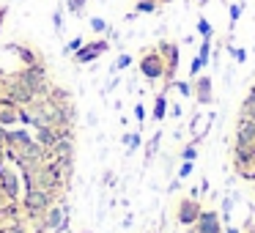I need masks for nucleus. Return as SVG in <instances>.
I'll use <instances>...</instances> for the list:
<instances>
[{
    "label": "nucleus",
    "mask_w": 255,
    "mask_h": 233,
    "mask_svg": "<svg viewBox=\"0 0 255 233\" xmlns=\"http://www.w3.org/2000/svg\"><path fill=\"white\" fill-rule=\"evenodd\" d=\"M19 126H33V113L28 107H19Z\"/></svg>",
    "instance_id": "obj_29"
},
{
    "label": "nucleus",
    "mask_w": 255,
    "mask_h": 233,
    "mask_svg": "<svg viewBox=\"0 0 255 233\" xmlns=\"http://www.w3.org/2000/svg\"><path fill=\"white\" fill-rule=\"evenodd\" d=\"M17 123H19V105H14L6 96H0V126L11 129Z\"/></svg>",
    "instance_id": "obj_12"
},
{
    "label": "nucleus",
    "mask_w": 255,
    "mask_h": 233,
    "mask_svg": "<svg viewBox=\"0 0 255 233\" xmlns=\"http://www.w3.org/2000/svg\"><path fill=\"white\" fill-rule=\"evenodd\" d=\"M247 233H255V225H247Z\"/></svg>",
    "instance_id": "obj_44"
},
{
    "label": "nucleus",
    "mask_w": 255,
    "mask_h": 233,
    "mask_svg": "<svg viewBox=\"0 0 255 233\" xmlns=\"http://www.w3.org/2000/svg\"><path fill=\"white\" fill-rule=\"evenodd\" d=\"M203 69H206V66H203V63H200V58H195V61H192V66H189V77L195 80V77H198L200 72H203Z\"/></svg>",
    "instance_id": "obj_33"
},
{
    "label": "nucleus",
    "mask_w": 255,
    "mask_h": 233,
    "mask_svg": "<svg viewBox=\"0 0 255 233\" xmlns=\"http://www.w3.org/2000/svg\"><path fill=\"white\" fill-rule=\"evenodd\" d=\"M198 33L203 36V39H211V36H214V30H211V25L206 17H198Z\"/></svg>",
    "instance_id": "obj_26"
},
{
    "label": "nucleus",
    "mask_w": 255,
    "mask_h": 233,
    "mask_svg": "<svg viewBox=\"0 0 255 233\" xmlns=\"http://www.w3.org/2000/svg\"><path fill=\"white\" fill-rule=\"evenodd\" d=\"M30 140H33V132H30L28 126H11V129H8L6 145H17V148H22V145L30 143Z\"/></svg>",
    "instance_id": "obj_15"
},
{
    "label": "nucleus",
    "mask_w": 255,
    "mask_h": 233,
    "mask_svg": "<svg viewBox=\"0 0 255 233\" xmlns=\"http://www.w3.org/2000/svg\"><path fill=\"white\" fill-rule=\"evenodd\" d=\"M36 233H47V231H36Z\"/></svg>",
    "instance_id": "obj_45"
},
{
    "label": "nucleus",
    "mask_w": 255,
    "mask_h": 233,
    "mask_svg": "<svg viewBox=\"0 0 255 233\" xmlns=\"http://www.w3.org/2000/svg\"><path fill=\"white\" fill-rule=\"evenodd\" d=\"M255 156V123L239 110L236 123H233V159Z\"/></svg>",
    "instance_id": "obj_1"
},
{
    "label": "nucleus",
    "mask_w": 255,
    "mask_h": 233,
    "mask_svg": "<svg viewBox=\"0 0 255 233\" xmlns=\"http://www.w3.org/2000/svg\"><path fill=\"white\" fill-rule=\"evenodd\" d=\"M63 3H66V8H69L72 17H83L85 6H88V0H63Z\"/></svg>",
    "instance_id": "obj_21"
},
{
    "label": "nucleus",
    "mask_w": 255,
    "mask_h": 233,
    "mask_svg": "<svg viewBox=\"0 0 255 233\" xmlns=\"http://www.w3.org/2000/svg\"><path fill=\"white\" fill-rule=\"evenodd\" d=\"M239 17H242V6H231V28L239 22Z\"/></svg>",
    "instance_id": "obj_36"
},
{
    "label": "nucleus",
    "mask_w": 255,
    "mask_h": 233,
    "mask_svg": "<svg viewBox=\"0 0 255 233\" xmlns=\"http://www.w3.org/2000/svg\"><path fill=\"white\" fill-rule=\"evenodd\" d=\"M137 69L148 83H156V80L165 77V61H162L159 50L156 47H145L137 58Z\"/></svg>",
    "instance_id": "obj_5"
},
{
    "label": "nucleus",
    "mask_w": 255,
    "mask_h": 233,
    "mask_svg": "<svg viewBox=\"0 0 255 233\" xmlns=\"http://www.w3.org/2000/svg\"><path fill=\"white\" fill-rule=\"evenodd\" d=\"M192 96L198 105H211L214 102V85H211L209 74H198L192 80Z\"/></svg>",
    "instance_id": "obj_11"
},
{
    "label": "nucleus",
    "mask_w": 255,
    "mask_h": 233,
    "mask_svg": "<svg viewBox=\"0 0 255 233\" xmlns=\"http://www.w3.org/2000/svg\"><path fill=\"white\" fill-rule=\"evenodd\" d=\"M195 3H198V6H206V3H211V0H195Z\"/></svg>",
    "instance_id": "obj_43"
},
{
    "label": "nucleus",
    "mask_w": 255,
    "mask_h": 233,
    "mask_svg": "<svg viewBox=\"0 0 255 233\" xmlns=\"http://www.w3.org/2000/svg\"><path fill=\"white\" fill-rule=\"evenodd\" d=\"M189 233H222V220L214 209H203Z\"/></svg>",
    "instance_id": "obj_10"
},
{
    "label": "nucleus",
    "mask_w": 255,
    "mask_h": 233,
    "mask_svg": "<svg viewBox=\"0 0 255 233\" xmlns=\"http://www.w3.org/2000/svg\"><path fill=\"white\" fill-rule=\"evenodd\" d=\"M22 178H19L17 170H11L8 162H0V203L8 200V203H19L22 198Z\"/></svg>",
    "instance_id": "obj_4"
},
{
    "label": "nucleus",
    "mask_w": 255,
    "mask_h": 233,
    "mask_svg": "<svg viewBox=\"0 0 255 233\" xmlns=\"http://www.w3.org/2000/svg\"><path fill=\"white\" fill-rule=\"evenodd\" d=\"M17 77L22 80V83L28 85V88L33 91L36 96H47V94H50V88H52V83H50V74H47L44 61L33 63V66H22V69L17 72Z\"/></svg>",
    "instance_id": "obj_3"
},
{
    "label": "nucleus",
    "mask_w": 255,
    "mask_h": 233,
    "mask_svg": "<svg viewBox=\"0 0 255 233\" xmlns=\"http://www.w3.org/2000/svg\"><path fill=\"white\" fill-rule=\"evenodd\" d=\"M69 217H72L69 203L63 198H58V203H52L50 209L44 211L41 225H44V231H50V233H63V231H66V225H69Z\"/></svg>",
    "instance_id": "obj_7"
},
{
    "label": "nucleus",
    "mask_w": 255,
    "mask_h": 233,
    "mask_svg": "<svg viewBox=\"0 0 255 233\" xmlns=\"http://www.w3.org/2000/svg\"><path fill=\"white\" fill-rule=\"evenodd\" d=\"M233 170H236V176L247 178V181H255V156H244V159H233Z\"/></svg>",
    "instance_id": "obj_16"
},
{
    "label": "nucleus",
    "mask_w": 255,
    "mask_h": 233,
    "mask_svg": "<svg viewBox=\"0 0 255 233\" xmlns=\"http://www.w3.org/2000/svg\"><path fill=\"white\" fill-rule=\"evenodd\" d=\"M8 17V6H0V33H3V22Z\"/></svg>",
    "instance_id": "obj_38"
},
{
    "label": "nucleus",
    "mask_w": 255,
    "mask_h": 233,
    "mask_svg": "<svg viewBox=\"0 0 255 233\" xmlns=\"http://www.w3.org/2000/svg\"><path fill=\"white\" fill-rule=\"evenodd\" d=\"M242 113H244V116H247V118H250V121H253V123H255V107H250V110H242Z\"/></svg>",
    "instance_id": "obj_39"
},
{
    "label": "nucleus",
    "mask_w": 255,
    "mask_h": 233,
    "mask_svg": "<svg viewBox=\"0 0 255 233\" xmlns=\"http://www.w3.org/2000/svg\"><path fill=\"white\" fill-rule=\"evenodd\" d=\"M200 211H203V203H200L198 198H192V195H187V198H181L176 203V222L184 228H189V225L198 222Z\"/></svg>",
    "instance_id": "obj_9"
},
{
    "label": "nucleus",
    "mask_w": 255,
    "mask_h": 233,
    "mask_svg": "<svg viewBox=\"0 0 255 233\" xmlns=\"http://www.w3.org/2000/svg\"><path fill=\"white\" fill-rule=\"evenodd\" d=\"M66 181H69V178L63 176V170H61V165H58V159H47L44 165L36 170L33 187H41V189H50V192L63 195V189H66Z\"/></svg>",
    "instance_id": "obj_2"
},
{
    "label": "nucleus",
    "mask_w": 255,
    "mask_h": 233,
    "mask_svg": "<svg viewBox=\"0 0 255 233\" xmlns=\"http://www.w3.org/2000/svg\"><path fill=\"white\" fill-rule=\"evenodd\" d=\"M124 143H127V154H134L140 148V143H143V137H140V132H127L124 134Z\"/></svg>",
    "instance_id": "obj_20"
},
{
    "label": "nucleus",
    "mask_w": 255,
    "mask_h": 233,
    "mask_svg": "<svg viewBox=\"0 0 255 233\" xmlns=\"http://www.w3.org/2000/svg\"><path fill=\"white\" fill-rule=\"evenodd\" d=\"M195 156H198V143H189V145H184V151H181V159H184V162H195Z\"/></svg>",
    "instance_id": "obj_28"
},
{
    "label": "nucleus",
    "mask_w": 255,
    "mask_h": 233,
    "mask_svg": "<svg viewBox=\"0 0 255 233\" xmlns=\"http://www.w3.org/2000/svg\"><path fill=\"white\" fill-rule=\"evenodd\" d=\"M231 52H233V58H236V63H244V61H247V52L239 50V47H236V50H231Z\"/></svg>",
    "instance_id": "obj_37"
},
{
    "label": "nucleus",
    "mask_w": 255,
    "mask_h": 233,
    "mask_svg": "<svg viewBox=\"0 0 255 233\" xmlns=\"http://www.w3.org/2000/svg\"><path fill=\"white\" fill-rule=\"evenodd\" d=\"M250 107H255V85L250 88V94H247V99H244L242 110H250Z\"/></svg>",
    "instance_id": "obj_34"
},
{
    "label": "nucleus",
    "mask_w": 255,
    "mask_h": 233,
    "mask_svg": "<svg viewBox=\"0 0 255 233\" xmlns=\"http://www.w3.org/2000/svg\"><path fill=\"white\" fill-rule=\"evenodd\" d=\"M91 30L94 33H110V25H107V19H102V17H91Z\"/></svg>",
    "instance_id": "obj_22"
},
{
    "label": "nucleus",
    "mask_w": 255,
    "mask_h": 233,
    "mask_svg": "<svg viewBox=\"0 0 255 233\" xmlns=\"http://www.w3.org/2000/svg\"><path fill=\"white\" fill-rule=\"evenodd\" d=\"M156 3H159V6H167V3H173V0H156Z\"/></svg>",
    "instance_id": "obj_42"
},
{
    "label": "nucleus",
    "mask_w": 255,
    "mask_h": 233,
    "mask_svg": "<svg viewBox=\"0 0 255 233\" xmlns=\"http://www.w3.org/2000/svg\"><path fill=\"white\" fill-rule=\"evenodd\" d=\"M52 25H55V33H63V8L61 6L52 11Z\"/></svg>",
    "instance_id": "obj_30"
},
{
    "label": "nucleus",
    "mask_w": 255,
    "mask_h": 233,
    "mask_svg": "<svg viewBox=\"0 0 255 233\" xmlns=\"http://www.w3.org/2000/svg\"><path fill=\"white\" fill-rule=\"evenodd\" d=\"M170 113H173V118H178V116H181V107H178V105H173V107H170Z\"/></svg>",
    "instance_id": "obj_41"
},
{
    "label": "nucleus",
    "mask_w": 255,
    "mask_h": 233,
    "mask_svg": "<svg viewBox=\"0 0 255 233\" xmlns=\"http://www.w3.org/2000/svg\"><path fill=\"white\" fill-rule=\"evenodd\" d=\"M159 137H162V132H156L154 137L148 140V145H145V159H154V154L159 151Z\"/></svg>",
    "instance_id": "obj_23"
},
{
    "label": "nucleus",
    "mask_w": 255,
    "mask_h": 233,
    "mask_svg": "<svg viewBox=\"0 0 255 233\" xmlns=\"http://www.w3.org/2000/svg\"><path fill=\"white\" fill-rule=\"evenodd\" d=\"M105 184H116V176H113V173H110V170H107V173H105Z\"/></svg>",
    "instance_id": "obj_40"
},
{
    "label": "nucleus",
    "mask_w": 255,
    "mask_h": 233,
    "mask_svg": "<svg viewBox=\"0 0 255 233\" xmlns=\"http://www.w3.org/2000/svg\"><path fill=\"white\" fill-rule=\"evenodd\" d=\"M151 118H154L156 123L167 118V94H165V91H162V94H156V99H154V110H151Z\"/></svg>",
    "instance_id": "obj_17"
},
{
    "label": "nucleus",
    "mask_w": 255,
    "mask_h": 233,
    "mask_svg": "<svg viewBox=\"0 0 255 233\" xmlns=\"http://www.w3.org/2000/svg\"><path fill=\"white\" fill-rule=\"evenodd\" d=\"M6 52H17L19 55V61H22V66H33V63H39L41 58L33 52V47H28V44H8V47H3Z\"/></svg>",
    "instance_id": "obj_14"
},
{
    "label": "nucleus",
    "mask_w": 255,
    "mask_h": 233,
    "mask_svg": "<svg viewBox=\"0 0 255 233\" xmlns=\"http://www.w3.org/2000/svg\"><path fill=\"white\" fill-rule=\"evenodd\" d=\"M209 55H211V39H203V44H200V50H198V58H200L203 66H209Z\"/></svg>",
    "instance_id": "obj_25"
},
{
    "label": "nucleus",
    "mask_w": 255,
    "mask_h": 233,
    "mask_svg": "<svg viewBox=\"0 0 255 233\" xmlns=\"http://www.w3.org/2000/svg\"><path fill=\"white\" fill-rule=\"evenodd\" d=\"M159 8L156 0H134V14H154Z\"/></svg>",
    "instance_id": "obj_19"
},
{
    "label": "nucleus",
    "mask_w": 255,
    "mask_h": 233,
    "mask_svg": "<svg viewBox=\"0 0 255 233\" xmlns=\"http://www.w3.org/2000/svg\"><path fill=\"white\" fill-rule=\"evenodd\" d=\"M110 50V41L107 39H94V41H85L83 47H80L77 52L72 55V61L77 63V66H88V63H94V61H99L105 52Z\"/></svg>",
    "instance_id": "obj_8"
},
{
    "label": "nucleus",
    "mask_w": 255,
    "mask_h": 233,
    "mask_svg": "<svg viewBox=\"0 0 255 233\" xmlns=\"http://www.w3.org/2000/svg\"><path fill=\"white\" fill-rule=\"evenodd\" d=\"M156 50H159V55H162V61H165V77H162V83H165V88L176 80V74H178V63H181V50H178V44L176 41H170V39H162V41H156Z\"/></svg>",
    "instance_id": "obj_6"
},
{
    "label": "nucleus",
    "mask_w": 255,
    "mask_h": 233,
    "mask_svg": "<svg viewBox=\"0 0 255 233\" xmlns=\"http://www.w3.org/2000/svg\"><path fill=\"white\" fill-rule=\"evenodd\" d=\"M47 99H50L55 107H61V105H69V102H72V94H69L63 85H52L50 94H47Z\"/></svg>",
    "instance_id": "obj_18"
},
{
    "label": "nucleus",
    "mask_w": 255,
    "mask_h": 233,
    "mask_svg": "<svg viewBox=\"0 0 255 233\" xmlns=\"http://www.w3.org/2000/svg\"><path fill=\"white\" fill-rule=\"evenodd\" d=\"M33 140L47 151V154H50V148L58 143V129L55 126H41V129H36V132H33Z\"/></svg>",
    "instance_id": "obj_13"
},
{
    "label": "nucleus",
    "mask_w": 255,
    "mask_h": 233,
    "mask_svg": "<svg viewBox=\"0 0 255 233\" xmlns=\"http://www.w3.org/2000/svg\"><path fill=\"white\" fill-rule=\"evenodd\" d=\"M0 233H28V231H25V228H22V222H3V228H0Z\"/></svg>",
    "instance_id": "obj_27"
},
{
    "label": "nucleus",
    "mask_w": 255,
    "mask_h": 233,
    "mask_svg": "<svg viewBox=\"0 0 255 233\" xmlns=\"http://www.w3.org/2000/svg\"><path fill=\"white\" fill-rule=\"evenodd\" d=\"M132 66V55H118L116 66H113V72H121V69H129Z\"/></svg>",
    "instance_id": "obj_31"
},
{
    "label": "nucleus",
    "mask_w": 255,
    "mask_h": 233,
    "mask_svg": "<svg viewBox=\"0 0 255 233\" xmlns=\"http://www.w3.org/2000/svg\"><path fill=\"white\" fill-rule=\"evenodd\" d=\"M192 162H181V167H178V181H184V178L189 176V173H192Z\"/></svg>",
    "instance_id": "obj_32"
},
{
    "label": "nucleus",
    "mask_w": 255,
    "mask_h": 233,
    "mask_svg": "<svg viewBox=\"0 0 255 233\" xmlns=\"http://www.w3.org/2000/svg\"><path fill=\"white\" fill-rule=\"evenodd\" d=\"M83 44H85V39H83V36H74L72 41H66V47H63V55H74V52H77Z\"/></svg>",
    "instance_id": "obj_24"
},
{
    "label": "nucleus",
    "mask_w": 255,
    "mask_h": 233,
    "mask_svg": "<svg viewBox=\"0 0 255 233\" xmlns=\"http://www.w3.org/2000/svg\"><path fill=\"white\" fill-rule=\"evenodd\" d=\"M228 233H236V231H228Z\"/></svg>",
    "instance_id": "obj_46"
},
{
    "label": "nucleus",
    "mask_w": 255,
    "mask_h": 233,
    "mask_svg": "<svg viewBox=\"0 0 255 233\" xmlns=\"http://www.w3.org/2000/svg\"><path fill=\"white\" fill-rule=\"evenodd\" d=\"M134 118H137V123H143V121H145V107L140 105V102L134 105Z\"/></svg>",
    "instance_id": "obj_35"
}]
</instances>
